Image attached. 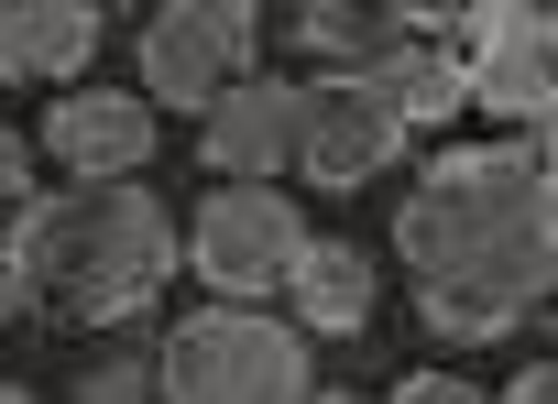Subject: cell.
<instances>
[{"label":"cell","instance_id":"obj_1","mask_svg":"<svg viewBox=\"0 0 558 404\" xmlns=\"http://www.w3.org/2000/svg\"><path fill=\"white\" fill-rule=\"evenodd\" d=\"M395 262L416 284L427 339L493 350L558 306V197L536 143H438L427 175L395 197Z\"/></svg>","mask_w":558,"mask_h":404},{"label":"cell","instance_id":"obj_2","mask_svg":"<svg viewBox=\"0 0 558 404\" xmlns=\"http://www.w3.org/2000/svg\"><path fill=\"white\" fill-rule=\"evenodd\" d=\"M175 208L154 186H45L0 230V284L45 328H143L175 295Z\"/></svg>","mask_w":558,"mask_h":404},{"label":"cell","instance_id":"obj_3","mask_svg":"<svg viewBox=\"0 0 558 404\" xmlns=\"http://www.w3.org/2000/svg\"><path fill=\"white\" fill-rule=\"evenodd\" d=\"M154 404H307L318 350L274 317V306H186L143 350Z\"/></svg>","mask_w":558,"mask_h":404},{"label":"cell","instance_id":"obj_4","mask_svg":"<svg viewBox=\"0 0 558 404\" xmlns=\"http://www.w3.org/2000/svg\"><path fill=\"white\" fill-rule=\"evenodd\" d=\"M252 77H263V12L252 0H165L132 34V88L154 99V121H208Z\"/></svg>","mask_w":558,"mask_h":404},{"label":"cell","instance_id":"obj_5","mask_svg":"<svg viewBox=\"0 0 558 404\" xmlns=\"http://www.w3.org/2000/svg\"><path fill=\"white\" fill-rule=\"evenodd\" d=\"M438 45L460 66V110L493 121L504 143H536L558 121V12H536V0H482Z\"/></svg>","mask_w":558,"mask_h":404},{"label":"cell","instance_id":"obj_6","mask_svg":"<svg viewBox=\"0 0 558 404\" xmlns=\"http://www.w3.org/2000/svg\"><path fill=\"white\" fill-rule=\"evenodd\" d=\"M307 252V208L286 186H208L175 219V262L208 284V306H274Z\"/></svg>","mask_w":558,"mask_h":404},{"label":"cell","instance_id":"obj_7","mask_svg":"<svg viewBox=\"0 0 558 404\" xmlns=\"http://www.w3.org/2000/svg\"><path fill=\"white\" fill-rule=\"evenodd\" d=\"M405 154H416V132L384 77H296V175L318 197H362Z\"/></svg>","mask_w":558,"mask_h":404},{"label":"cell","instance_id":"obj_8","mask_svg":"<svg viewBox=\"0 0 558 404\" xmlns=\"http://www.w3.org/2000/svg\"><path fill=\"white\" fill-rule=\"evenodd\" d=\"M34 164H56V186H143L154 154H165V121L143 88H56L34 121Z\"/></svg>","mask_w":558,"mask_h":404},{"label":"cell","instance_id":"obj_9","mask_svg":"<svg viewBox=\"0 0 558 404\" xmlns=\"http://www.w3.org/2000/svg\"><path fill=\"white\" fill-rule=\"evenodd\" d=\"M197 175L208 186H286L296 175V77H252L197 121Z\"/></svg>","mask_w":558,"mask_h":404},{"label":"cell","instance_id":"obj_10","mask_svg":"<svg viewBox=\"0 0 558 404\" xmlns=\"http://www.w3.org/2000/svg\"><path fill=\"white\" fill-rule=\"evenodd\" d=\"M110 45L99 0H0V88H88Z\"/></svg>","mask_w":558,"mask_h":404},{"label":"cell","instance_id":"obj_11","mask_svg":"<svg viewBox=\"0 0 558 404\" xmlns=\"http://www.w3.org/2000/svg\"><path fill=\"white\" fill-rule=\"evenodd\" d=\"M373 317H384V262L351 230H307V252L286 273V328L318 350V339H362Z\"/></svg>","mask_w":558,"mask_h":404},{"label":"cell","instance_id":"obj_12","mask_svg":"<svg viewBox=\"0 0 558 404\" xmlns=\"http://www.w3.org/2000/svg\"><path fill=\"white\" fill-rule=\"evenodd\" d=\"M438 23H416V12H384V0H318V12H296V56H307V77H384L405 45H427Z\"/></svg>","mask_w":558,"mask_h":404},{"label":"cell","instance_id":"obj_13","mask_svg":"<svg viewBox=\"0 0 558 404\" xmlns=\"http://www.w3.org/2000/svg\"><path fill=\"white\" fill-rule=\"evenodd\" d=\"M45 197V164H34V132L23 121H0V230H12L23 208Z\"/></svg>","mask_w":558,"mask_h":404},{"label":"cell","instance_id":"obj_14","mask_svg":"<svg viewBox=\"0 0 558 404\" xmlns=\"http://www.w3.org/2000/svg\"><path fill=\"white\" fill-rule=\"evenodd\" d=\"M56 404H154V371H143V360H88Z\"/></svg>","mask_w":558,"mask_h":404},{"label":"cell","instance_id":"obj_15","mask_svg":"<svg viewBox=\"0 0 558 404\" xmlns=\"http://www.w3.org/2000/svg\"><path fill=\"white\" fill-rule=\"evenodd\" d=\"M373 404H493L471 371H449V360H427V371H405V382H384Z\"/></svg>","mask_w":558,"mask_h":404},{"label":"cell","instance_id":"obj_16","mask_svg":"<svg viewBox=\"0 0 558 404\" xmlns=\"http://www.w3.org/2000/svg\"><path fill=\"white\" fill-rule=\"evenodd\" d=\"M493 404H558V360H525V371H514Z\"/></svg>","mask_w":558,"mask_h":404},{"label":"cell","instance_id":"obj_17","mask_svg":"<svg viewBox=\"0 0 558 404\" xmlns=\"http://www.w3.org/2000/svg\"><path fill=\"white\" fill-rule=\"evenodd\" d=\"M536 164H547V197H558V121L536 132Z\"/></svg>","mask_w":558,"mask_h":404},{"label":"cell","instance_id":"obj_18","mask_svg":"<svg viewBox=\"0 0 558 404\" xmlns=\"http://www.w3.org/2000/svg\"><path fill=\"white\" fill-rule=\"evenodd\" d=\"M307 404H373V393H351V382H318V393H307Z\"/></svg>","mask_w":558,"mask_h":404},{"label":"cell","instance_id":"obj_19","mask_svg":"<svg viewBox=\"0 0 558 404\" xmlns=\"http://www.w3.org/2000/svg\"><path fill=\"white\" fill-rule=\"evenodd\" d=\"M12 317H23V306H12V284H0V350H12Z\"/></svg>","mask_w":558,"mask_h":404},{"label":"cell","instance_id":"obj_20","mask_svg":"<svg viewBox=\"0 0 558 404\" xmlns=\"http://www.w3.org/2000/svg\"><path fill=\"white\" fill-rule=\"evenodd\" d=\"M0 404H45V393H23V382H0Z\"/></svg>","mask_w":558,"mask_h":404},{"label":"cell","instance_id":"obj_21","mask_svg":"<svg viewBox=\"0 0 558 404\" xmlns=\"http://www.w3.org/2000/svg\"><path fill=\"white\" fill-rule=\"evenodd\" d=\"M547 317H558V306H547Z\"/></svg>","mask_w":558,"mask_h":404}]
</instances>
